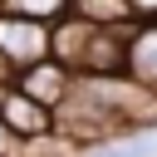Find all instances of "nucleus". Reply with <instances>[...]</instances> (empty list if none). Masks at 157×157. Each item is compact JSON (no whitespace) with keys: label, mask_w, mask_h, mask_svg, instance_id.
Wrapping results in <instances>:
<instances>
[{"label":"nucleus","mask_w":157,"mask_h":157,"mask_svg":"<svg viewBox=\"0 0 157 157\" xmlns=\"http://www.w3.org/2000/svg\"><path fill=\"white\" fill-rule=\"evenodd\" d=\"M74 10L93 25H113V29H132L137 15H132V0H74Z\"/></svg>","instance_id":"nucleus-7"},{"label":"nucleus","mask_w":157,"mask_h":157,"mask_svg":"<svg viewBox=\"0 0 157 157\" xmlns=\"http://www.w3.org/2000/svg\"><path fill=\"white\" fill-rule=\"evenodd\" d=\"M15 83L25 88V93H34L44 108H64L69 103V93H74V83H78V74L69 69V64H59V59H44V64H34V69H25V74H15Z\"/></svg>","instance_id":"nucleus-3"},{"label":"nucleus","mask_w":157,"mask_h":157,"mask_svg":"<svg viewBox=\"0 0 157 157\" xmlns=\"http://www.w3.org/2000/svg\"><path fill=\"white\" fill-rule=\"evenodd\" d=\"M93 29H98V25H93V20H83L78 10H74V15H64V20L54 25V59H59V64H69V69L78 74V69H83V49H88V39H93Z\"/></svg>","instance_id":"nucleus-5"},{"label":"nucleus","mask_w":157,"mask_h":157,"mask_svg":"<svg viewBox=\"0 0 157 157\" xmlns=\"http://www.w3.org/2000/svg\"><path fill=\"white\" fill-rule=\"evenodd\" d=\"M132 15L137 20H157V0H132Z\"/></svg>","instance_id":"nucleus-10"},{"label":"nucleus","mask_w":157,"mask_h":157,"mask_svg":"<svg viewBox=\"0 0 157 157\" xmlns=\"http://www.w3.org/2000/svg\"><path fill=\"white\" fill-rule=\"evenodd\" d=\"M83 157H157V128H132V132H118L113 142L83 152Z\"/></svg>","instance_id":"nucleus-6"},{"label":"nucleus","mask_w":157,"mask_h":157,"mask_svg":"<svg viewBox=\"0 0 157 157\" xmlns=\"http://www.w3.org/2000/svg\"><path fill=\"white\" fill-rule=\"evenodd\" d=\"M0 118L10 123V132L20 137V142H44V137H54V128H59V118H54V108H44L34 93H25L15 78L0 88Z\"/></svg>","instance_id":"nucleus-2"},{"label":"nucleus","mask_w":157,"mask_h":157,"mask_svg":"<svg viewBox=\"0 0 157 157\" xmlns=\"http://www.w3.org/2000/svg\"><path fill=\"white\" fill-rule=\"evenodd\" d=\"M0 54L15 74L54 59V25H39V20H25V15H5L0 10Z\"/></svg>","instance_id":"nucleus-1"},{"label":"nucleus","mask_w":157,"mask_h":157,"mask_svg":"<svg viewBox=\"0 0 157 157\" xmlns=\"http://www.w3.org/2000/svg\"><path fill=\"white\" fill-rule=\"evenodd\" d=\"M5 15H25L39 25H59L64 15H74V0H0Z\"/></svg>","instance_id":"nucleus-8"},{"label":"nucleus","mask_w":157,"mask_h":157,"mask_svg":"<svg viewBox=\"0 0 157 157\" xmlns=\"http://www.w3.org/2000/svg\"><path fill=\"white\" fill-rule=\"evenodd\" d=\"M10 78H15V69H10V64H5V54H0V88H5Z\"/></svg>","instance_id":"nucleus-11"},{"label":"nucleus","mask_w":157,"mask_h":157,"mask_svg":"<svg viewBox=\"0 0 157 157\" xmlns=\"http://www.w3.org/2000/svg\"><path fill=\"white\" fill-rule=\"evenodd\" d=\"M123 74L157 93V20H137L128 29V69Z\"/></svg>","instance_id":"nucleus-4"},{"label":"nucleus","mask_w":157,"mask_h":157,"mask_svg":"<svg viewBox=\"0 0 157 157\" xmlns=\"http://www.w3.org/2000/svg\"><path fill=\"white\" fill-rule=\"evenodd\" d=\"M0 157H25V142L10 132V123L0 118Z\"/></svg>","instance_id":"nucleus-9"}]
</instances>
